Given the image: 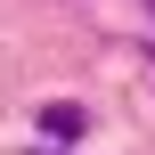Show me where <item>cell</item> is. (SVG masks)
<instances>
[{
  "mask_svg": "<svg viewBox=\"0 0 155 155\" xmlns=\"http://www.w3.org/2000/svg\"><path fill=\"white\" fill-rule=\"evenodd\" d=\"M41 131H49V139H82V106H49Z\"/></svg>",
  "mask_w": 155,
  "mask_h": 155,
  "instance_id": "obj_1",
  "label": "cell"
},
{
  "mask_svg": "<svg viewBox=\"0 0 155 155\" xmlns=\"http://www.w3.org/2000/svg\"><path fill=\"white\" fill-rule=\"evenodd\" d=\"M147 8H155V0H147Z\"/></svg>",
  "mask_w": 155,
  "mask_h": 155,
  "instance_id": "obj_2",
  "label": "cell"
}]
</instances>
